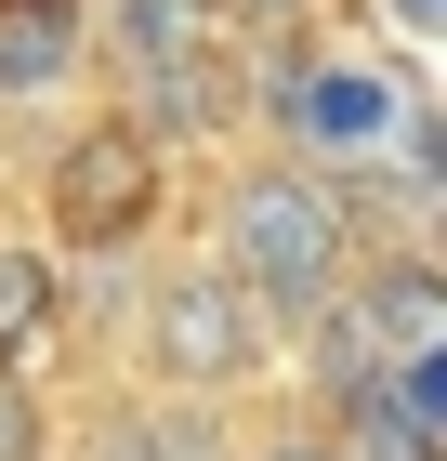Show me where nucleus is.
Returning <instances> with one entry per match:
<instances>
[{
  "label": "nucleus",
  "mask_w": 447,
  "mask_h": 461,
  "mask_svg": "<svg viewBox=\"0 0 447 461\" xmlns=\"http://www.w3.org/2000/svg\"><path fill=\"white\" fill-rule=\"evenodd\" d=\"M79 461H237V422L198 409V395H119L79 435Z\"/></svg>",
  "instance_id": "20e7f679"
},
{
  "label": "nucleus",
  "mask_w": 447,
  "mask_h": 461,
  "mask_svg": "<svg viewBox=\"0 0 447 461\" xmlns=\"http://www.w3.org/2000/svg\"><path fill=\"white\" fill-rule=\"evenodd\" d=\"M0 461H53V395L27 369H0Z\"/></svg>",
  "instance_id": "6e6552de"
},
{
  "label": "nucleus",
  "mask_w": 447,
  "mask_h": 461,
  "mask_svg": "<svg viewBox=\"0 0 447 461\" xmlns=\"http://www.w3.org/2000/svg\"><path fill=\"white\" fill-rule=\"evenodd\" d=\"M79 40H93L79 0H13V14H0V106L67 93V79H79Z\"/></svg>",
  "instance_id": "39448f33"
},
{
  "label": "nucleus",
  "mask_w": 447,
  "mask_h": 461,
  "mask_svg": "<svg viewBox=\"0 0 447 461\" xmlns=\"http://www.w3.org/2000/svg\"><path fill=\"white\" fill-rule=\"evenodd\" d=\"M237 461H343V448H329V435H316V422H276V435H250Z\"/></svg>",
  "instance_id": "1a4fd4ad"
},
{
  "label": "nucleus",
  "mask_w": 447,
  "mask_h": 461,
  "mask_svg": "<svg viewBox=\"0 0 447 461\" xmlns=\"http://www.w3.org/2000/svg\"><path fill=\"white\" fill-rule=\"evenodd\" d=\"M303 119H316V132H343V145H369V132H381V79H369V67H316Z\"/></svg>",
  "instance_id": "0eeeda50"
},
{
  "label": "nucleus",
  "mask_w": 447,
  "mask_h": 461,
  "mask_svg": "<svg viewBox=\"0 0 447 461\" xmlns=\"http://www.w3.org/2000/svg\"><path fill=\"white\" fill-rule=\"evenodd\" d=\"M145 369H158V395L224 409V395H250L276 369V330L250 317V290L224 264H172V277L145 290Z\"/></svg>",
  "instance_id": "f03ea898"
},
{
  "label": "nucleus",
  "mask_w": 447,
  "mask_h": 461,
  "mask_svg": "<svg viewBox=\"0 0 447 461\" xmlns=\"http://www.w3.org/2000/svg\"><path fill=\"white\" fill-rule=\"evenodd\" d=\"M395 14H408V27H434V14H447V0H395Z\"/></svg>",
  "instance_id": "9d476101"
},
{
  "label": "nucleus",
  "mask_w": 447,
  "mask_h": 461,
  "mask_svg": "<svg viewBox=\"0 0 447 461\" xmlns=\"http://www.w3.org/2000/svg\"><path fill=\"white\" fill-rule=\"evenodd\" d=\"M210 264L250 290L264 330L329 317V290L355 277V212H343V185L303 172V158H250V172L224 185V250H210Z\"/></svg>",
  "instance_id": "f257e3e1"
},
{
  "label": "nucleus",
  "mask_w": 447,
  "mask_h": 461,
  "mask_svg": "<svg viewBox=\"0 0 447 461\" xmlns=\"http://www.w3.org/2000/svg\"><path fill=\"white\" fill-rule=\"evenodd\" d=\"M53 303H67V277H53V250L0 238V343H40V330H53Z\"/></svg>",
  "instance_id": "423d86ee"
},
{
  "label": "nucleus",
  "mask_w": 447,
  "mask_h": 461,
  "mask_svg": "<svg viewBox=\"0 0 447 461\" xmlns=\"http://www.w3.org/2000/svg\"><path fill=\"white\" fill-rule=\"evenodd\" d=\"M53 250H132L145 212H158V145L132 132V119H93V132L53 158Z\"/></svg>",
  "instance_id": "7ed1b4c3"
}]
</instances>
